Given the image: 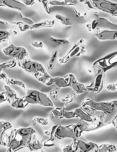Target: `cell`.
Wrapping results in <instances>:
<instances>
[{
	"label": "cell",
	"instance_id": "6da1fadb",
	"mask_svg": "<svg viewBox=\"0 0 117 152\" xmlns=\"http://www.w3.org/2000/svg\"><path fill=\"white\" fill-rule=\"evenodd\" d=\"M81 107L89 113L90 111H101L103 115H108L112 113L116 108H117V99L110 102H96L90 99H87L82 102Z\"/></svg>",
	"mask_w": 117,
	"mask_h": 152
},
{
	"label": "cell",
	"instance_id": "7a4b0ae2",
	"mask_svg": "<svg viewBox=\"0 0 117 152\" xmlns=\"http://www.w3.org/2000/svg\"><path fill=\"white\" fill-rule=\"evenodd\" d=\"M24 99L28 105H39L47 108L54 107L53 101L46 94L36 89H28Z\"/></svg>",
	"mask_w": 117,
	"mask_h": 152
},
{
	"label": "cell",
	"instance_id": "3957f363",
	"mask_svg": "<svg viewBox=\"0 0 117 152\" xmlns=\"http://www.w3.org/2000/svg\"><path fill=\"white\" fill-rule=\"evenodd\" d=\"M93 68L102 70L105 73L117 67V50L99 58L93 64Z\"/></svg>",
	"mask_w": 117,
	"mask_h": 152
},
{
	"label": "cell",
	"instance_id": "277c9868",
	"mask_svg": "<svg viewBox=\"0 0 117 152\" xmlns=\"http://www.w3.org/2000/svg\"><path fill=\"white\" fill-rule=\"evenodd\" d=\"M104 116L105 115L102 114V116L99 117V118H96V120L93 123H84V122L80 121L76 124H73V129L76 134L77 139L80 137L83 132H93V131L98 130V129H100L101 128L104 127L105 126L103 118Z\"/></svg>",
	"mask_w": 117,
	"mask_h": 152
},
{
	"label": "cell",
	"instance_id": "5b68a950",
	"mask_svg": "<svg viewBox=\"0 0 117 152\" xmlns=\"http://www.w3.org/2000/svg\"><path fill=\"white\" fill-rule=\"evenodd\" d=\"M2 52L5 56L13 58L15 60L17 61V62L28 59L29 56L26 48L22 46H16L13 44H10L7 47L3 48Z\"/></svg>",
	"mask_w": 117,
	"mask_h": 152
},
{
	"label": "cell",
	"instance_id": "8992f818",
	"mask_svg": "<svg viewBox=\"0 0 117 152\" xmlns=\"http://www.w3.org/2000/svg\"><path fill=\"white\" fill-rule=\"evenodd\" d=\"M85 40L81 39H80L78 42L74 44V45L70 49L69 51L66 53L64 56L59 59V62L60 64H65L67 62H69L70 60L73 59V58L78 57V56H81L82 54H84L86 53V49L83 44L84 43Z\"/></svg>",
	"mask_w": 117,
	"mask_h": 152
},
{
	"label": "cell",
	"instance_id": "52a82bcc",
	"mask_svg": "<svg viewBox=\"0 0 117 152\" xmlns=\"http://www.w3.org/2000/svg\"><path fill=\"white\" fill-rule=\"evenodd\" d=\"M94 10H100L109 13L113 16H117V2H113L110 0H90Z\"/></svg>",
	"mask_w": 117,
	"mask_h": 152
},
{
	"label": "cell",
	"instance_id": "ba28073f",
	"mask_svg": "<svg viewBox=\"0 0 117 152\" xmlns=\"http://www.w3.org/2000/svg\"><path fill=\"white\" fill-rule=\"evenodd\" d=\"M95 75L93 80H91L90 84L87 88V92H90L93 94H99L102 91L104 86V81H105V73L102 70L95 68Z\"/></svg>",
	"mask_w": 117,
	"mask_h": 152
},
{
	"label": "cell",
	"instance_id": "9c48e42d",
	"mask_svg": "<svg viewBox=\"0 0 117 152\" xmlns=\"http://www.w3.org/2000/svg\"><path fill=\"white\" fill-rule=\"evenodd\" d=\"M89 31H93L96 29L107 30V31H116L117 30V23H113L104 17L98 16L93 22L86 25Z\"/></svg>",
	"mask_w": 117,
	"mask_h": 152
},
{
	"label": "cell",
	"instance_id": "30bf717a",
	"mask_svg": "<svg viewBox=\"0 0 117 152\" xmlns=\"http://www.w3.org/2000/svg\"><path fill=\"white\" fill-rule=\"evenodd\" d=\"M17 64L20 68L25 70L26 72L33 74V76L38 74L47 73L44 67L40 62L31 60L29 58L22 61V62H18Z\"/></svg>",
	"mask_w": 117,
	"mask_h": 152
},
{
	"label": "cell",
	"instance_id": "8fae6325",
	"mask_svg": "<svg viewBox=\"0 0 117 152\" xmlns=\"http://www.w3.org/2000/svg\"><path fill=\"white\" fill-rule=\"evenodd\" d=\"M28 143V141L15 134L13 131L12 130L7 140V150H10L11 152H17L21 149L27 148Z\"/></svg>",
	"mask_w": 117,
	"mask_h": 152
},
{
	"label": "cell",
	"instance_id": "7c38bea8",
	"mask_svg": "<svg viewBox=\"0 0 117 152\" xmlns=\"http://www.w3.org/2000/svg\"><path fill=\"white\" fill-rule=\"evenodd\" d=\"M54 137L56 139L59 140L65 139V138L77 140L76 134L73 129V124L69 125V126L57 125V127L55 131Z\"/></svg>",
	"mask_w": 117,
	"mask_h": 152
},
{
	"label": "cell",
	"instance_id": "4fadbf2b",
	"mask_svg": "<svg viewBox=\"0 0 117 152\" xmlns=\"http://www.w3.org/2000/svg\"><path fill=\"white\" fill-rule=\"evenodd\" d=\"M12 129L11 123L7 121H0V145L7 146L8 136L7 132Z\"/></svg>",
	"mask_w": 117,
	"mask_h": 152
},
{
	"label": "cell",
	"instance_id": "5bb4252c",
	"mask_svg": "<svg viewBox=\"0 0 117 152\" xmlns=\"http://www.w3.org/2000/svg\"><path fill=\"white\" fill-rule=\"evenodd\" d=\"M76 114V118L79 119L80 121L84 123H93L96 120V117H93V114L86 111L82 107H78L73 110Z\"/></svg>",
	"mask_w": 117,
	"mask_h": 152
},
{
	"label": "cell",
	"instance_id": "9a60e30c",
	"mask_svg": "<svg viewBox=\"0 0 117 152\" xmlns=\"http://www.w3.org/2000/svg\"><path fill=\"white\" fill-rule=\"evenodd\" d=\"M69 88H71L73 91L76 94H82L87 92V88L84 85L78 83V80H76L75 76L73 74H70V86Z\"/></svg>",
	"mask_w": 117,
	"mask_h": 152
},
{
	"label": "cell",
	"instance_id": "2e32d148",
	"mask_svg": "<svg viewBox=\"0 0 117 152\" xmlns=\"http://www.w3.org/2000/svg\"><path fill=\"white\" fill-rule=\"evenodd\" d=\"M13 131L15 134L19 136V137L22 138V139L25 140L28 142H29L33 135L36 133L35 129L33 127H22L17 129H14Z\"/></svg>",
	"mask_w": 117,
	"mask_h": 152
},
{
	"label": "cell",
	"instance_id": "e0dca14e",
	"mask_svg": "<svg viewBox=\"0 0 117 152\" xmlns=\"http://www.w3.org/2000/svg\"><path fill=\"white\" fill-rule=\"evenodd\" d=\"M0 7H7L19 11L26 8V5L18 0H0Z\"/></svg>",
	"mask_w": 117,
	"mask_h": 152
},
{
	"label": "cell",
	"instance_id": "ac0fdd59",
	"mask_svg": "<svg viewBox=\"0 0 117 152\" xmlns=\"http://www.w3.org/2000/svg\"><path fill=\"white\" fill-rule=\"evenodd\" d=\"M77 145L80 152H96L99 145L93 142H84L77 140Z\"/></svg>",
	"mask_w": 117,
	"mask_h": 152
},
{
	"label": "cell",
	"instance_id": "d6986e66",
	"mask_svg": "<svg viewBox=\"0 0 117 152\" xmlns=\"http://www.w3.org/2000/svg\"><path fill=\"white\" fill-rule=\"evenodd\" d=\"M96 37L102 41L108 40H117V30L116 31H107L102 30L96 34Z\"/></svg>",
	"mask_w": 117,
	"mask_h": 152
},
{
	"label": "cell",
	"instance_id": "ffe728a7",
	"mask_svg": "<svg viewBox=\"0 0 117 152\" xmlns=\"http://www.w3.org/2000/svg\"><path fill=\"white\" fill-rule=\"evenodd\" d=\"M52 86H54L57 88H68L70 86V74H67L63 77H53L52 78Z\"/></svg>",
	"mask_w": 117,
	"mask_h": 152
},
{
	"label": "cell",
	"instance_id": "44dd1931",
	"mask_svg": "<svg viewBox=\"0 0 117 152\" xmlns=\"http://www.w3.org/2000/svg\"><path fill=\"white\" fill-rule=\"evenodd\" d=\"M27 148L31 151H38L43 148V143L39 140L36 133L34 134L31 138Z\"/></svg>",
	"mask_w": 117,
	"mask_h": 152
},
{
	"label": "cell",
	"instance_id": "7402d4cb",
	"mask_svg": "<svg viewBox=\"0 0 117 152\" xmlns=\"http://www.w3.org/2000/svg\"><path fill=\"white\" fill-rule=\"evenodd\" d=\"M4 94H5L6 99H7V101L8 102L9 104L12 103L13 101L16 100L17 98H19L16 91L13 90V88H11L8 85H5V86H4Z\"/></svg>",
	"mask_w": 117,
	"mask_h": 152
},
{
	"label": "cell",
	"instance_id": "603a6c76",
	"mask_svg": "<svg viewBox=\"0 0 117 152\" xmlns=\"http://www.w3.org/2000/svg\"><path fill=\"white\" fill-rule=\"evenodd\" d=\"M55 20H44L41 22H34L33 25L31 26V31L32 30L42 29L45 28H51L54 25Z\"/></svg>",
	"mask_w": 117,
	"mask_h": 152
},
{
	"label": "cell",
	"instance_id": "cb8c5ba5",
	"mask_svg": "<svg viewBox=\"0 0 117 152\" xmlns=\"http://www.w3.org/2000/svg\"><path fill=\"white\" fill-rule=\"evenodd\" d=\"M34 77L38 81H39L42 84L45 85L47 86H52V78H53V77H51L47 72L44 73V74H36V75H34Z\"/></svg>",
	"mask_w": 117,
	"mask_h": 152
},
{
	"label": "cell",
	"instance_id": "d4e9b609",
	"mask_svg": "<svg viewBox=\"0 0 117 152\" xmlns=\"http://www.w3.org/2000/svg\"><path fill=\"white\" fill-rule=\"evenodd\" d=\"M10 105L12 108H16V109H25L28 106V104L25 102L24 97H19Z\"/></svg>",
	"mask_w": 117,
	"mask_h": 152
},
{
	"label": "cell",
	"instance_id": "484cf974",
	"mask_svg": "<svg viewBox=\"0 0 117 152\" xmlns=\"http://www.w3.org/2000/svg\"><path fill=\"white\" fill-rule=\"evenodd\" d=\"M6 83H7V85H10V86L19 87L20 88H22V90L25 92L28 91V88H27V86H26V85H25V83H24L23 81H21V80L8 78V80H7V82H6Z\"/></svg>",
	"mask_w": 117,
	"mask_h": 152
},
{
	"label": "cell",
	"instance_id": "4316f807",
	"mask_svg": "<svg viewBox=\"0 0 117 152\" xmlns=\"http://www.w3.org/2000/svg\"><path fill=\"white\" fill-rule=\"evenodd\" d=\"M78 140V139H77ZM77 140H73L72 142L68 145H62V148L63 152H78V148L77 145Z\"/></svg>",
	"mask_w": 117,
	"mask_h": 152
},
{
	"label": "cell",
	"instance_id": "83f0119b",
	"mask_svg": "<svg viewBox=\"0 0 117 152\" xmlns=\"http://www.w3.org/2000/svg\"><path fill=\"white\" fill-rule=\"evenodd\" d=\"M116 146H115L114 145L105 143L98 147L97 151L96 152H115L116 151Z\"/></svg>",
	"mask_w": 117,
	"mask_h": 152
},
{
	"label": "cell",
	"instance_id": "f1b7e54d",
	"mask_svg": "<svg viewBox=\"0 0 117 152\" xmlns=\"http://www.w3.org/2000/svg\"><path fill=\"white\" fill-rule=\"evenodd\" d=\"M58 56H59V51L58 50H53L52 52L51 55L50 56V59L48 60V62H47V68L48 69H53V68L55 66V64L56 62V60L58 59Z\"/></svg>",
	"mask_w": 117,
	"mask_h": 152
},
{
	"label": "cell",
	"instance_id": "f546056e",
	"mask_svg": "<svg viewBox=\"0 0 117 152\" xmlns=\"http://www.w3.org/2000/svg\"><path fill=\"white\" fill-rule=\"evenodd\" d=\"M65 107H62V108H54L51 111V115L50 117H53L54 118L58 119V120H61V119H63V115L64 112L65 111Z\"/></svg>",
	"mask_w": 117,
	"mask_h": 152
},
{
	"label": "cell",
	"instance_id": "4dcf8cb0",
	"mask_svg": "<svg viewBox=\"0 0 117 152\" xmlns=\"http://www.w3.org/2000/svg\"><path fill=\"white\" fill-rule=\"evenodd\" d=\"M50 41L53 43L54 45L56 46H61V45H65L69 44V41L66 39H61L57 38V37H49Z\"/></svg>",
	"mask_w": 117,
	"mask_h": 152
},
{
	"label": "cell",
	"instance_id": "1f68e13d",
	"mask_svg": "<svg viewBox=\"0 0 117 152\" xmlns=\"http://www.w3.org/2000/svg\"><path fill=\"white\" fill-rule=\"evenodd\" d=\"M17 62L16 60H10L7 62L0 63V74L3 72V70L7 68H13L16 65Z\"/></svg>",
	"mask_w": 117,
	"mask_h": 152
},
{
	"label": "cell",
	"instance_id": "d6a6232c",
	"mask_svg": "<svg viewBox=\"0 0 117 152\" xmlns=\"http://www.w3.org/2000/svg\"><path fill=\"white\" fill-rule=\"evenodd\" d=\"M55 17L57 19L58 21L61 22L63 25L65 26H71L72 25V23H71V21L69 18L66 17L65 16H62L61 14H56L55 15Z\"/></svg>",
	"mask_w": 117,
	"mask_h": 152
},
{
	"label": "cell",
	"instance_id": "836d02e7",
	"mask_svg": "<svg viewBox=\"0 0 117 152\" xmlns=\"http://www.w3.org/2000/svg\"><path fill=\"white\" fill-rule=\"evenodd\" d=\"M10 34L7 30H0V44L10 40Z\"/></svg>",
	"mask_w": 117,
	"mask_h": 152
},
{
	"label": "cell",
	"instance_id": "e575fe53",
	"mask_svg": "<svg viewBox=\"0 0 117 152\" xmlns=\"http://www.w3.org/2000/svg\"><path fill=\"white\" fill-rule=\"evenodd\" d=\"M33 125L38 124L41 126H46L49 124V121L47 119L43 118L40 117H36L33 119Z\"/></svg>",
	"mask_w": 117,
	"mask_h": 152
},
{
	"label": "cell",
	"instance_id": "d590c367",
	"mask_svg": "<svg viewBox=\"0 0 117 152\" xmlns=\"http://www.w3.org/2000/svg\"><path fill=\"white\" fill-rule=\"evenodd\" d=\"M13 24L16 25V26L19 28V31H22V32H25V31H31V25H27V24L24 23V22H20V21H18V22H13Z\"/></svg>",
	"mask_w": 117,
	"mask_h": 152
},
{
	"label": "cell",
	"instance_id": "8d00e7d4",
	"mask_svg": "<svg viewBox=\"0 0 117 152\" xmlns=\"http://www.w3.org/2000/svg\"><path fill=\"white\" fill-rule=\"evenodd\" d=\"M76 96V94L73 91H72L70 94H68L67 95V96H65V97L62 98V99H61V102H63V103L65 104L71 103V102L74 100Z\"/></svg>",
	"mask_w": 117,
	"mask_h": 152
},
{
	"label": "cell",
	"instance_id": "74e56055",
	"mask_svg": "<svg viewBox=\"0 0 117 152\" xmlns=\"http://www.w3.org/2000/svg\"><path fill=\"white\" fill-rule=\"evenodd\" d=\"M76 114L74 113V111H66L65 110L64 112L63 119H66V120H71V119H75Z\"/></svg>",
	"mask_w": 117,
	"mask_h": 152
},
{
	"label": "cell",
	"instance_id": "f35d334b",
	"mask_svg": "<svg viewBox=\"0 0 117 152\" xmlns=\"http://www.w3.org/2000/svg\"><path fill=\"white\" fill-rule=\"evenodd\" d=\"M19 21H20V22H24V23L27 24V25H31V26L34 24V22L32 20V19H30V18L25 17V16H22L21 13H19Z\"/></svg>",
	"mask_w": 117,
	"mask_h": 152
},
{
	"label": "cell",
	"instance_id": "ab89813d",
	"mask_svg": "<svg viewBox=\"0 0 117 152\" xmlns=\"http://www.w3.org/2000/svg\"><path fill=\"white\" fill-rule=\"evenodd\" d=\"M49 5H50V7H52V6L59 7V6H65V4L63 2V1H59V0H50L49 1Z\"/></svg>",
	"mask_w": 117,
	"mask_h": 152
},
{
	"label": "cell",
	"instance_id": "60d3db41",
	"mask_svg": "<svg viewBox=\"0 0 117 152\" xmlns=\"http://www.w3.org/2000/svg\"><path fill=\"white\" fill-rule=\"evenodd\" d=\"M59 96V88H55L52 89L50 91V96L51 97V99L56 100Z\"/></svg>",
	"mask_w": 117,
	"mask_h": 152
},
{
	"label": "cell",
	"instance_id": "b9f144b4",
	"mask_svg": "<svg viewBox=\"0 0 117 152\" xmlns=\"http://www.w3.org/2000/svg\"><path fill=\"white\" fill-rule=\"evenodd\" d=\"M39 1H40V2L42 4L43 7H44V9L45 10V11L47 12V13H50V5H49V1L50 0H39Z\"/></svg>",
	"mask_w": 117,
	"mask_h": 152
},
{
	"label": "cell",
	"instance_id": "7bdbcfd3",
	"mask_svg": "<svg viewBox=\"0 0 117 152\" xmlns=\"http://www.w3.org/2000/svg\"><path fill=\"white\" fill-rule=\"evenodd\" d=\"M31 46L33 48H38V49H40V48H42L43 47H44V42L41 41H34V42H32L31 43Z\"/></svg>",
	"mask_w": 117,
	"mask_h": 152
},
{
	"label": "cell",
	"instance_id": "ee69618b",
	"mask_svg": "<svg viewBox=\"0 0 117 152\" xmlns=\"http://www.w3.org/2000/svg\"><path fill=\"white\" fill-rule=\"evenodd\" d=\"M106 88L107 90L110 91H117V83L108 85V86H107Z\"/></svg>",
	"mask_w": 117,
	"mask_h": 152
},
{
	"label": "cell",
	"instance_id": "f6af8a7d",
	"mask_svg": "<svg viewBox=\"0 0 117 152\" xmlns=\"http://www.w3.org/2000/svg\"><path fill=\"white\" fill-rule=\"evenodd\" d=\"M55 146L54 141H51L50 140H47L45 142H43V147H53Z\"/></svg>",
	"mask_w": 117,
	"mask_h": 152
},
{
	"label": "cell",
	"instance_id": "bcb514c9",
	"mask_svg": "<svg viewBox=\"0 0 117 152\" xmlns=\"http://www.w3.org/2000/svg\"><path fill=\"white\" fill-rule=\"evenodd\" d=\"M9 27V24L7 22L0 20V30H7Z\"/></svg>",
	"mask_w": 117,
	"mask_h": 152
},
{
	"label": "cell",
	"instance_id": "7dc6e473",
	"mask_svg": "<svg viewBox=\"0 0 117 152\" xmlns=\"http://www.w3.org/2000/svg\"><path fill=\"white\" fill-rule=\"evenodd\" d=\"M65 6H73L76 3V0H62Z\"/></svg>",
	"mask_w": 117,
	"mask_h": 152
},
{
	"label": "cell",
	"instance_id": "c3c4849f",
	"mask_svg": "<svg viewBox=\"0 0 117 152\" xmlns=\"http://www.w3.org/2000/svg\"><path fill=\"white\" fill-rule=\"evenodd\" d=\"M6 101H7V99H6L5 94H4V92H1L0 93V104L6 102Z\"/></svg>",
	"mask_w": 117,
	"mask_h": 152
},
{
	"label": "cell",
	"instance_id": "681fc988",
	"mask_svg": "<svg viewBox=\"0 0 117 152\" xmlns=\"http://www.w3.org/2000/svg\"><path fill=\"white\" fill-rule=\"evenodd\" d=\"M0 80H3V81L5 82L6 83V82H7V80H8V77H7V74H6L5 73L2 72L1 74H0Z\"/></svg>",
	"mask_w": 117,
	"mask_h": 152
},
{
	"label": "cell",
	"instance_id": "f907efd6",
	"mask_svg": "<svg viewBox=\"0 0 117 152\" xmlns=\"http://www.w3.org/2000/svg\"><path fill=\"white\" fill-rule=\"evenodd\" d=\"M73 11H74V13H75V14H76V16H77V17H78V18H84V16H85V14H83V13H79V12H78L76 10L75 8H73Z\"/></svg>",
	"mask_w": 117,
	"mask_h": 152
},
{
	"label": "cell",
	"instance_id": "816d5d0a",
	"mask_svg": "<svg viewBox=\"0 0 117 152\" xmlns=\"http://www.w3.org/2000/svg\"><path fill=\"white\" fill-rule=\"evenodd\" d=\"M36 0H25V5L26 6H31L36 2Z\"/></svg>",
	"mask_w": 117,
	"mask_h": 152
},
{
	"label": "cell",
	"instance_id": "f5cc1de1",
	"mask_svg": "<svg viewBox=\"0 0 117 152\" xmlns=\"http://www.w3.org/2000/svg\"><path fill=\"white\" fill-rule=\"evenodd\" d=\"M110 123H112V124H113L114 127H115L116 126H117V115L115 117H114L113 120L112 121L110 122Z\"/></svg>",
	"mask_w": 117,
	"mask_h": 152
},
{
	"label": "cell",
	"instance_id": "db71d44e",
	"mask_svg": "<svg viewBox=\"0 0 117 152\" xmlns=\"http://www.w3.org/2000/svg\"><path fill=\"white\" fill-rule=\"evenodd\" d=\"M6 152H11V151H10V150H7V151H6Z\"/></svg>",
	"mask_w": 117,
	"mask_h": 152
},
{
	"label": "cell",
	"instance_id": "11a10c76",
	"mask_svg": "<svg viewBox=\"0 0 117 152\" xmlns=\"http://www.w3.org/2000/svg\"><path fill=\"white\" fill-rule=\"evenodd\" d=\"M115 128H116V129H117V126H115Z\"/></svg>",
	"mask_w": 117,
	"mask_h": 152
},
{
	"label": "cell",
	"instance_id": "9f6ffc18",
	"mask_svg": "<svg viewBox=\"0 0 117 152\" xmlns=\"http://www.w3.org/2000/svg\"><path fill=\"white\" fill-rule=\"evenodd\" d=\"M41 152H45V151H41Z\"/></svg>",
	"mask_w": 117,
	"mask_h": 152
}]
</instances>
